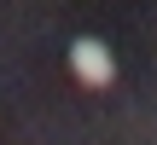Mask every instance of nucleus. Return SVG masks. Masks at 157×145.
<instances>
[{
  "mask_svg": "<svg viewBox=\"0 0 157 145\" xmlns=\"http://www.w3.org/2000/svg\"><path fill=\"white\" fill-rule=\"evenodd\" d=\"M70 70H76V81H87V87H111V81H117V58H111V46L93 41V35H82V41L70 46Z\"/></svg>",
  "mask_w": 157,
  "mask_h": 145,
  "instance_id": "1",
  "label": "nucleus"
}]
</instances>
